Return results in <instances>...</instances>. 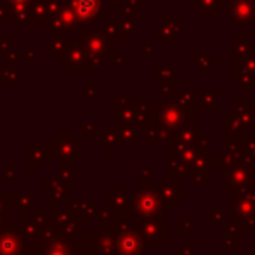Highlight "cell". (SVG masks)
Instances as JSON below:
<instances>
[{
	"label": "cell",
	"mask_w": 255,
	"mask_h": 255,
	"mask_svg": "<svg viewBox=\"0 0 255 255\" xmlns=\"http://www.w3.org/2000/svg\"><path fill=\"white\" fill-rule=\"evenodd\" d=\"M233 222L242 231H255V191L249 186L233 193Z\"/></svg>",
	"instance_id": "cell-1"
},
{
	"label": "cell",
	"mask_w": 255,
	"mask_h": 255,
	"mask_svg": "<svg viewBox=\"0 0 255 255\" xmlns=\"http://www.w3.org/2000/svg\"><path fill=\"white\" fill-rule=\"evenodd\" d=\"M139 235L146 245L160 247V243L168 238V219L160 215L139 217Z\"/></svg>",
	"instance_id": "cell-2"
},
{
	"label": "cell",
	"mask_w": 255,
	"mask_h": 255,
	"mask_svg": "<svg viewBox=\"0 0 255 255\" xmlns=\"http://www.w3.org/2000/svg\"><path fill=\"white\" fill-rule=\"evenodd\" d=\"M161 208H163V205H161V198L158 195L156 188L146 186V188H141L135 193L134 210L139 217H153V215L160 214Z\"/></svg>",
	"instance_id": "cell-3"
},
{
	"label": "cell",
	"mask_w": 255,
	"mask_h": 255,
	"mask_svg": "<svg viewBox=\"0 0 255 255\" xmlns=\"http://www.w3.org/2000/svg\"><path fill=\"white\" fill-rule=\"evenodd\" d=\"M249 177H250V167L243 163L242 160L233 165H228V168H226V191L235 193L247 188Z\"/></svg>",
	"instance_id": "cell-4"
},
{
	"label": "cell",
	"mask_w": 255,
	"mask_h": 255,
	"mask_svg": "<svg viewBox=\"0 0 255 255\" xmlns=\"http://www.w3.org/2000/svg\"><path fill=\"white\" fill-rule=\"evenodd\" d=\"M158 195L161 198V205L163 208H175L177 207V202L184 200V186L177 184L175 182V177H165L161 181V184L158 186Z\"/></svg>",
	"instance_id": "cell-5"
},
{
	"label": "cell",
	"mask_w": 255,
	"mask_h": 255,
	"mask_svg": "<svg viewBox=\"0 0 255 255\" xmlns=\"http://www.w3.org/2000/svg\"><path fill=\"white\" fill-rule=\"evenodd\" d=\"M118 249L125 255H141L142 249H144V242H142L137 229H125L118 238Z\"/></svg>",
	"instance_id": "cell-6"
},
{
	"label": "cell",
	"mask_w": 255,
	"mask_h": 255,
	"mask_svg": "<svg viewBox=\"0 0 255 255\" xmlns=\"http://www.w3.org/2000/svg\"><path fill=\"white\" fill-rule=\"evenodd\" d=\"M229 17L240 24H250L255 21L254 16V3L250 0H235L233 10L229 9Z\"/></svg>",
	"instance_id": "cell-7"
},
{
	"label": "cell",
	"mask_w": 255,
	"mask_h": 255,
	"mask_svg": "<svg viewBox=\"0 0 255 255\" xmlns=\"http://www.w3.org/2000/svg\"><path fill=\"white\" fill-rule=\"evenodd\" d=\"M240 235H242V229L233 222V224H226L224 226V243L226 247H240Z\"/></svg>",
	"instance_id": "cell-8"
},
{
	"label": "cell",
	"mask_w": 255,
	"mask_h": 255,
	"mask_svg": "<svg viewBox=\"0 0 255 255\" xmlns=\"http://www.w3.org/2000/svg\"><path fill=\"white\" fill-rule=\"evenodd\" d=\"M208 224L215 226V224H222L224 222V217H226V210L222 207H214L208 210Z\"/></svg>",
	"instance_id": "cell-9"
},
{
	"label": "cell",
	"mask_w": 255,
	"mask_h": 255,
	"mask_svg": "<svg viewBox=\"0 0 255 255\" xmlns=\"http://www.w3.org/2000/svg\"><path fill=\"white\" fill-rule=\"evenodd\" d=\"M0 243H3V247L0 245V255H14L16 254V250H17V240H14V238H3V240H0Z\"/></svg>",
	"instance_id": "cell-10"
},
{
	"label": "cell",
	"mask_w": 255,
	"mask_h": 255,
	"mask_svg": "<svg viewBox=\"0 0 255 255\" xmlns=\"http://www.w3.org/2000/svg\"><path fill=\"white\" fill-rule=\"evenodd\" d=\"M191 181L195 184H207L208 182V168H193Z\"/></svg>",
	"instance_id": "cell-11"
},
{
	"label": "cell",
	"mask_w": 255,
	"mask_h": 255,
	"mask_svg": "<svg viewBox=\"0 0 255 255\" xmlns=\"http://www.w3.org/2000/svg\"><path fill=\"white\" fill-rule=\"evenodd\" d=\"M207 161H208V167H214V168H224L226 167L224 154H208L207 153Z\"/></svg>",
	"instance_id": "cell-12"
},
{
	"label": "cell",
	"mask_w": 255,
	"mask_h": 255,
	"mask_svg": "<svg viewBox=\"0 0 255 255\" xmlns=\"http://www.w3.org/2000/svg\"><path fill=\"white\" fill-rule=\"evenodd\" d=\"M193 219H189V217H177V231L179 233H188V231H191L193 229Z\"/></svg>",
	"instance_id": "cell-13"
},
{
	"label": "cell",
	"mask_w": 255,
	"mask_h": 255,
	"mask_svg": "<svg viewBox=\"0 0 255 255\" xmlns=\"http://www.w3.org/2000/svg\"><path fill=\"white\" fill-rule=\"evenodd\" d=\"M191 250H193V242L191 240H188V242H184V245H182L179 255H191Z\"/></svg>",
	"instance_id": "cell-14"
},
{
	"label": "cell",
	"mask_w": 255,
	"mask_h": 255,
	"mask_svg": "<svg viewBox=\"0 0 255 255\" xmlns=\"http://www.w3.org/2000/svg\"><path fill=\"white\" fill-rule=\"evenodd\" d=\"M254 233H255V231H254Z\"/></svg>",
	"instance_id": "cell-15"
}]
</instances>
